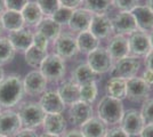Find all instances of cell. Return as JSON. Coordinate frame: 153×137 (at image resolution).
<instances>
[{"instance_id": "obj_1", "label": "cell", "mask_w": 153, "mask_h": 137, "mask_svg": "<svg viewBox=\"0 0 153 137\" xmlns=\"http://www.w3.org/2000/svg\"><path fill=\"white\" fill-rule=\"evenodd\" d=\"M23 80L19 74H9L0 81V106L12 109L24 97Z\"/></svg>"}, {"instance_id": "obj_2", "label": "cell", "mask_w": 153, "mask_h": 137, "mask_svg": "<svg viewBox=\"0 0 153 137\" xmlns=\"http://www.w3.org/2000/svg\"><path fill=\"white\" fill-rule=\"evenodd\" d=\"M122 101L111 96H104L97 105V117L106 124H117L123 117Z\"/></svg>"}, {"instance_id": "obj_3", "label": "cell", "mask_w": 153, "mask_h": 137, "mask_svg": "<svg viewBox=\"0 0 153 137\" xmlns=\"http://www.w3.org/2000/svg\"><path fill=\"white\" fill-rule=\"evenodd\" d=\"M19 116L22 122V127L34 129L42 126L46 113L39 103L36 102H25L19 105Z\"/></svg>"}, {"instance_id": "obj_4", "label": "cell", "mask_w": 153, "mask_h": 137, "mask_svg": "<svg viewBox=\"0 0 153 137\" xmlns=\"http://www.w3.org/2000/svg\"><path fill=\"white\" fill-rule=\"evenodd\" d=\"M40 72L47 79V81L51 82H58L64 78L66 66L65 62L62 57H59L56 54L47 55L44 62L40 65Z\"/></svg>"}, {"instance_id": "obj_5", "label": "cell", "mask_w": 153, "mask_h": 137, "mask_svg": "<svg viewBox=\"0 0 153 137\" xmlns=\"http://www.w3.org/2000/svg\"><path fill=\"white\" fill-rule=\"evenodd\" d=\"M140 69V59L136 56H127L115 62L110 71V74H111V78H120L123 80H128L136 77Z\"/></svg>"}, {"instance_id": "obj_6", "label": "cell", "mask_w": 153, "mask_h": 137, "mask_svg": "<svg viewBox=\"0 0 153 137\" xmlns=\"http://www.w3.org/2000/svg\"><path fill=\"white\" fill-rule=\"evenodd\" d=\"M87 64L96 74H103L111 71L113 66V59L110 56L106 48L98 47L88 54Z\"/></svg>"}, {"instance_id": "obj_7", "label": "cell", "mask_w": 153, "mask_h": 137, "mask_svg": "<svg viewBox=\"0 0 153 137\" xmlns=\"http://www.w3.org/2000/svg\"><path fill=\"white\" fill-rule=\"evenodd\" d=\"M151 93V86L147 85L143 78L134 77L127 80V94L126 97L135 103L145 102L149 99Z\"/></svg>"}, {"instance_id": "obj_8", "label": "cell", "mask_w": 153, "mask_h": 137, "mask_svg": "<svg viewBox=\"0 0 153 137\" xmlns=\"http://www.w3.org/2000/svg\"><path fill=\"white\" fill-rule=\"evenodd\" d=\"M21 129L22 122L17 112L7 109L0 113V135L13 137Z\"/></svg>"}, {"instance_id": "obj_9", "label": "cell", "mask_w": 153, "mask_h": 137, "mask_svg": "<svg viewBox=\"0 0 153 137\" xmlns=\"http://www.w3.org/2000/svg\"><path fill=\"white\" fill-rule=\"evenodd\" d=\"M47 79L42 76L40 70H33L29 72L23 79V87L25 94L30 96H39L46 91Z\"/></svg>"}, {"instance_id": "obj_10", "label": "cell", "mask_w": 153, "mask_h": 137, "mask_svg": "<svg viewBox=\"0 0 153 137\" xmlns=\"http://www.w3.org/2000/svg\"><path fill=\"white\" fill-rule=\"evenodd\" d=\"M54 48L56 50V55L63 59L74 57L79 53L76 38L66 33H61V36L54 41Z\"/></svg>"}, {"instance_id": "obj_11", "label": "cell", "mask_w": 153, "mask_h": 137, "mask_svg": "<svg viewBox=\"0 0 153 137\" xmlns=\"http://www.w3.org/2000/svg\"><path fill=\"white\" fill-rule=\"evenodd\" d=\"M120 127L126 134L130 135H140L143 127H144V121L142 119L140 112L137 110H128L123 113L121 121H120Z\"/></svg>"}, {"instance_id": "obj_12", "label": "cell", "mask_w": 153, "mask_h": 137, "mask_svg": "<svg viewBox=\"0 0 153 137\" xmlns=\"http://www.w3.org/2000/svg\"><path fill=\"white\" fill-rule=\"evenodd\" d=\"M112 25L113 31L117 32V34L121 36H130L131 33L137 31V25L131 12H120L117 14L112 20Z\"/></svg>"}, {"instance_id": "obj_13", "label": "cell", "mask_w": 153, "mask_h": 137, "mask_svg": "<svg viewBox=\"0 0 153 137\" xmlns=\"http://www.w3.org/2000/svg\"><path fill=\"white\" fill-rule=\"evenodd\" d=\"M89 31L98 40L105 39V38L110 37L113 32L112 20L108 17L105 14H96L93 16Z\"/></svg>"}, {"instance_id": "obj_14", "label": "cell", "mask_w": 153, "mask_h": 137, "mask_svg": "<svg viewBox=\"0 0 153 137\" xmlns=\"http://www.w3.org/2000/svg\"><path fill=\"white\" fill-rule=\"evenodd\" d=\"M39 104L46 114H62V112L65 110L63 101L61 99L57 91L54 90L45 91L40 97Z\"/></svg>"}, {"instance_id": "obj_15", "label": "cell", "mask_w": 153, "mask_h": 137, "mask_svg": "<svg viewBox=\"0 0 153 137\" xmlns=\"http://www.w3.org/2000/svg\"><path fill=\"white\" fill-rule=\"evenodd\" d=\"M129 49L134 56H145L147 53L151 52V45L149 34L143 31H135L129 36Z\"/></svg>"}, {"instance_id": "obj_16", "label": "cell", "mask_w": 153, "mask_h": 137, "mask_svg": "<svg viewBox=\"0 0 153 137\" xmlns=\"http://www.w3.org/2000/svg\"><path fill=\"white\" fill-rule=\"evenodd\" d=\"M93 117V106L89 103L78 101L71 105L69 110L70 122L74 126H81Z\"/></svg>"}, {"instance_id": "obj_17", "label": "cell", "mask_w": 153, "mask_h": 137, "mask_svg": "<svg viewBox=\"0 0 153 137\" xmlns=\"http://www.w3.org/2000/svg\"><path fill=\"white\" fill-rule=\"evenodd\" d=\"M137 30L143 32L153 31V10L146 5H138L131 10Z\"/></svg>"}, {"instance_id": "obj_18", "label": "cell", "mask_w": 153, "mask_h": 137, "mask_svg": "<svg viewBox=\"0 0 153 137\" xmlns=\"http://www.w3.org/2000/svg\"><path fill=\"white\" fill-rule=\"evenodd\" d=\"M94 14H91L89 10L85 8H76L73 10L71 20L69 22V26L74 32H83L89 31L90 23L93 20Z\"/></svg>"}, {"instance_id": "obj_19", "label": "cell", "mask_w": 153, "mask_h": 137, "mask_svg": "<svg viewBox=\"0 0 153 137\" xmlns=\"http://www.w3.org/2000/svg\"><path fill=\"white\" fill-rule=\"evenodd\" d=\"M8 40L15 49V52H24L25 53L32 45H33V33L27 29H21L17 31L9 32Z\"/></svg>"}, {"instance_id": "obj_20", "label": "cell", "mask_w": 153, "mask_h": 137, "mask_svg": "<svg viewBox=\"0 0 153 137\" xmlns=\"http://www.w3.org/2000/svg\"><path fill=\"white\" fill-rule=\"evenodd\" d=\"M106 49H108V54L112 57V59H115V61H119L123 57H127L130 54L128 39L121 34L113 36L110 40Z\"/></svg>"}, {"instance_id": "obj_21", "label": "cell", "mask_w": 153, "mask_h": 137, "mask_svg": "<svg viewBox=\"0 0 153 137\" xmlns=\"http://www.w3.org/2000/svg\"><path fill=\"white\" fill-rule=\"evenodd\" d=\"M80 131L85 137H105L108 127L98 117H91L88 121L80 126Z\"/></svg>"}, {"instance_id": "obj_22", "label": "cell", "mask_w": 153, "mask_h": 137, "mask_svg": "<svg viewBox=\"0 0 153 137\" xmlns=\"http://www.w3.org/2000/svg\"><path fill=\"white\" fill-rule=\"evenodd\" d=\"M57 94L65 105H72L80 101L79 86L74 84L72 80L62 82L58 87Z\"/></svg>"}, {"instance_id": "obj_23", "label": "cell", "mask_w": 153, "mask_h": 137, "mask_svg": "<svg viewBox=\"0 0 153 137\" xmlns=\"http://www.w3.org/2000/svg\"><path fill=\"white\" fill-rule=\"evenodd\" d=\"M42 127L47 134L59 136L66 129V121L62 114H46Z\"/></svg>"}, {"instance_id": "obj_24", "label": "cell", "mask_w": 153, "mask_h": 137, "mask_svg": "<svg viewBox=\"0 0 153 137\" xmlns=\"http://www.w3.org/2000/svg\"><path fill=\"white\" fill-rule=\"evenodd\" d=\"M0 17H1V22L4 25V30H7L8 32L21 30L24 27V24H25L23 17H22V14L19 12L6 9L0 15Z\"/></svg>"}, {"instance_id": "obj_25", "label": "cell", "mask_w": 153, "mask_h": 137, "mask_svg": "<svg viewBox=\"0 0 153 137\" xmlns=\"http://www.w3.org/2000/svg\"><path fill=\"white\" fill-rule=\"evenodd\" d=\"M61 31H62V26L56 23L51 17L42 19V21L37 26V32L45 36L49 41H55L57 39L61 36Z\"/></svg>"}, {"instance_id": "obj_26", "label": "cell", "mask_w": 153, "mask_h": 137, "mask_svg": "<svg viewBox=\"0 0 153 137\" xmlns=\"http://www.w3.org/2000/svg\"><path fill=\"white\" fill-rule=\"evenodd\" d=\"M72 81L78 86H82L97 80V74L89 67L88 64H79L72 71Z\"/></svg>"}, {"instance_id": "obj_27", "label": "cell", "mask_w": 153, "mask_h": 137, "mask_svg": "<svg viewBox=\"0 0 153 137\" xmlns=\"http://www.w3.org/2000/svg\"><path fill=\"white\" fill-rule=\"evenodd\" d=\"M21 14H22V17L24 20V23L29 26L37 27L39 23L44 19V14L36 1H32V2L29 1V4L23 8Z\"/></svg>"}, {"instance_id": "obj_28", "label": "cell", "mask_w": 153, "mask_h": 137, "mask_svg": "<svg viewBox=\"0 0 153 137\" xmlns=\"http://www.w3.org/2000/svg\"><path fill=\"white\" fill-rule=\"evenodd\" d=\"M76 40L79 52L87 53V54H89L90 52L98 48V44H100L98 39L90 31L80 32L76 38Z\"/></svg>"}, {"instance_id": "obj_29", "label": "cell", "mask_w": 153, "mask_h": 137, "mask_svg": "<svg viewBox=\"0 0 153 137\" xmlns=\"http://www.w3.org/2000/svg\"><path fill=\"white\" fill-rule=\"evenodd\" d=\"M108 96L122 101L127 94V80L120 78H110L106 84Z\"/></svg>"}, {"instance_id": "obj_30", "label": "cell", "mask_w": 153, "mask_h": 137, "mask_svg": "<svg viewBox=\"0 0 153 137\" xmlns=\"http://www.w3.org/2000/svg\"><path fill=\"white\" fill-rule=\"evenodd\" d=\"M47 55L48 54L46 50H41L32 45L25 52L24 57H25V62L27 65H30L31 67H40L44 59L47 57Z\"/></svg>"}, {"instance_id": "obj_31", "label": "cell", "mask_w": 153, "mask_h": 137, "mask_svg": "<svg viewBox=\"0 0 153 137\" xmlns=\"http://www.w3.org/2000/svg\"><path fill=\"white\" fill-rule=\"evenodd\" d=\"M15 49L7 37H0V65L10 63L15 57Z\"/></svg>"}, {"instance_id": "obj_32", "label": "cell", "mask_w": 153, "mask_h": 137, "mask_svg": "<svg viewBox=\"0 0 153 137\" xmlns=\"http://www.w3.org/2000/svg\"><path fill=\"white\" fill-rule=\"evenodd\" d=\"M85 9L91 14H104L112 5V0H82Z\"/></svg>"}, {"instance_id": "obj_33", "label": "cell", "mask_w": 153, "mask_h": 137, "mask_svg": "<svg viewBox=\"0 0 153 137\" xmlns=\"http://www.w3.org/2000/svg\"><path fill=\"white\" fill-rule=\"evenodd\" d=\"M79 91H80V101L89 103V104L94 103L97 97V94H98V88L96 85V81L79 86Z\"/></svg>"}, {"instance_id": "obj_34", "label": "cell", "mask_w": 153, "mask_h": 137, "mask_svg": "<svg viewBox=\"0 0 153 137\" xmlns=\"http://www.w3.org/2000/svg\"><path fill=\"white\" fill-rule=\"evenodd\" d=\"M37 5L41 9V12L44 15L51 17L55 12L61 7L59 0H36Z\"/></svg>"}, {"instance_id": "obj_35", "label": "cell", "mask_w": 153, "mask_h": 137, "mask_svg": "<svg viewBox=\"0 0 153 137\" xmlns=\"http://www.w3.org/2000/svg\"><path fill=\"white\" fill-rule=\"evenodd\" d=\"M73 10H74V9H70V8L61 6L55 12V14L51 16V19L55 21L56 23H58L61 26L64 25V24H69Z\"/></svg>"}, {"instance_id": "obj_36", "label": "cell", "mask_w": 153, "mask_h": 137, "mask_svg": "<svg viewBox=\"0 0 153 137\" xmlns=\"http://www.w3.org/2000/svg\"><path fill=\"white\" fill-rule=\"evenodd\" d=\"M140 116L145 124H153V98H149L143 102Z\"/></svg>"}, {"instance_id": "obj_37", "label": "cell", "mask_w": 153, "mask_h": 137, "mask_svg": "<svg viewBox=\"0 0 153 137\" xmlns=\"http://www.w3.org/2000/svg\"><path fill=\"white\" fill-rule=\"evenodd\" d=\"M112 5L121 12H131L138 6V0H112Z\"/></svg>"}, {"instance_id": "obj_38", "label": "cell", "mask_w": 153, "mask_h": 137, "mask_svg": "<svg viewBox=\"0 0 153 137\" xmlns=\"http://www.w3.org/2000/svg\"><path fill=\"white\" fill-rule=\"evenodd\" d=\"M29 4V0H5L6 9L14 12H22L23 8Z\"/></svg>"}, {"instance_id": "obj_39", "label": "cell", "mask_w": 153, "mask_h": 137, "mask_svg": "<svg viewBox=\"0 0 153 137\" xmlns=\"http://www.w3.org/2000/svg\"><path fill=\"white\" fill-rule=\"evenodd\" d=\"M48 44H49V40L46 38L45 36H42L41 33L36 32L33 33V46L37 47L41 50H46L47 52V48H48Z\"/></svg>"}, {"instance_id": "obj_40", "label": "cell", "mask_w": 153, "mask_h": 137, "mask_svg": "<svg viewBox=\"0 0 153 137\" xmlns=\"http://www.w3.org/2000/svg\"><path fill=\"white\" fill-rule=\"evenodd\" d=\"M105 137H129V135L122 130L121 127H114L108 130Z\"/></svg>"}, {"instance_id": "obj_41", "label": "cell", "mask_w": 153, "mask_h": 137, "mask_svg": "<svg viewBox=\"0 0 153 137\" xmlns=\"http://www.w3.org/2000/svg\"><path fill=\"white\" fill-rule=\"evenodd\" d=\"M13 137H39L38 134L33 129H29V128H23L19 130Z\"/></svg>"}, {"instance_id": "obj_42", "label": "cell", "mask_w": 153, "mask_h": 137, "mask_svg": "<svg viewBox=\"0 0 153 137\" xmlns=\"http://www.w3.org/2000/svg\"><path fill=\"white\" fill-rule=\"evenodd\" d=\"M82 2V0H59L61 6L70 8V9H76V7Z\"/></svg>"}, {"instance_id": "obj_43", "label": "cell", "mask_w": 153, "mask_h": 137, "mask_svg": "<svg viewBox=\"0 0 153 137\" xmlns=\"http://www.w3.org/2000/svg\"><path fill=\"white\" fill-rule=\"evenodd\" d=\"M140 135V137H153V124H144Z\"/></svg>"}, {"instance_id": "obj_44", "label": "cell", "mask_w": 153, "mask_h": 137, "mask_svg": "<svg viewBox=\"0 0 153 137\" xmlns=\"http://www.w3.org/2000/svg\"><path fill=\"white\" fill-rule=\"evenodd\" d=\"M142 78H143V80L146 82L147 85H153V71L146 69L145 71L143 72V77Z\"/></svg>"}, {"instance_id": "obj_45", "label": "cell", "mask_w": 153, "mask_h": 137, "mask_svg": "<svg viewBox=\"0 0 153 137\" xmlns=\"http://www.w3.org/2000/svg\"><path fill=\"white\" fill-rule=\"evenodd\" d=\"M144 62H145V65H146L147 69L151 70V71H153V50L149 52L146 55H145Z\"/></svg>"}, {"instance_id": "obj_46", "label": "cell", "mask_w": 153, "mask_h": 137, "mask_svg": "<svg viewBox=\"0 0 153 137\" xmlns=\"http://www.w3.org/2000/svg\"><path fill=\"white\" fill-rule=\"evenodd\" d=\"M63 137H85V136L82 135V133L80 131V129H71L68 133H65Z\"/></svg>"}, {"instance_id": "obj_47", "label": "cell", "mask_w": 153, "mask_h": 137, "mask_svg": "<svg viewBox=\"0 0 153 137\" xmlns=\"http://www.w3.org/2000/svg\"><path fill=\"white\" fill-rule=\"evenodd\" d=\"M6 10V5H5V0H0V15Z\"/></svg>"}, {"instance_id": "obj_48", "label": "cell", "mask_w": 153, "mask_h": 137, "mask_svg": "<svg viewBox=\"0 0 153 137\" xmlns=\"http://www.w3.org/2000/svg\"><path fill=\"white\" fill-rule=\"evenodd\" d=\"M149 39H150V45H151V50H153V31L149 34Z\"/></svg>"}, {"instance_id": "obj_49", "label": "cell", "mask_w": 153, "mask_h": 137, "mask_svg": "<svg viewBox=\"0 0 153 137\" xmlns=\"http://www.w3.org/2000/svg\"><path fill=\"white\" fill-rule=\"evenodd\" d=\"M4 78H5V71H4L2 66L0 65V81H1V80H2Z\"/></svg>"}, {"instance_id": "obj_50", "label": "cell", "mask_w": 153, "mask_h": 137, "mask_svg": "<svg viewBox=\"0 0 153 137\" xmlns=\"http://www.w3.org/2000/svg\"><path fill=\"white\" fill-rule=\"evenodd\" d=\"M39 137H59V136H57V135H51V134H47V133H45V134H42L41 136H39Z\"/></svg>"}, {"instance_id": "obj_51", "label": "cell", "mask_w": 153, "mask_h": 137, "mask_svg": "<svg viewBox=\"0 0 153 137\" xmlns=\"http://www.w3.org/2000/svg\"><path fill=\"white\" fill-rule=\"evenodd\" d=\"M147 7H150L151 9L153 10V0H147Z\"/></svg>"}, {"instance_id": "obj_52", "label": "cell", "mask_w": 153, "mask_h": 137, "mask_svg": "<svg viewBox=\"0 0 153 137\" xmlns=\"http://www.w3.org/2000/svg\"><path fill=\"white\" fill-rule=\"evenodd\" d=\"M2 32H4V25H2V22H1V17H0V36Z\"/></svg>"}, {"instance_id": "obj_53", "label": "cell", "mask_w": 153, "mask_h": 137, "mask_svg": "<svg viewBox=\"0 0 153 137\" xmlns=\"http://www.w3.org/2000/svg\"><path fill=\"white\" fill-rule=\"evenodd\" d=\"M129 137H140V135H130Z\"/></svg>"}, {"instance_id": "obj_54", "label": "cell", "mask_w": 153, "mask_h": 137, "mask_svg": "<svg viewBox=\"0 0 153 137\" xmlns=\"http://www.w3.org/2000/svg\"><path fill=\"white\" fill-rule=\"evenodd\" d=\"M1 109H2V107H1V106H0V113H1V112H2V110H1Z\"/></svg>"}, {"instance_id": "obj_55", "label": "cell", "mask_w": 153, "mask_h": 137, "mask_svg": "<svg viewBox=\"0 0 153 137\" xmlns=\"http://www.w3.org/2000/svg\"><path fill=\"white\" fill-rule=\"evenodd\" d=\"M0 137H7V136H2V135H0Z\"/></svg>"}]
</instances>
